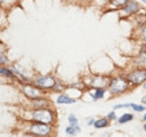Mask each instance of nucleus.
<instances>
[{"mask_svg":"<svg viewBox=\"0 0 146 137\" xmlns=\"http://www.w3.org/2000/svg\"><path fill=\"white\" fill-rule=\"evenodd\" d=\"M23 91L31 99H37V98H39L42 96L40 90H38L37 88H34L32 86H23Z\"/></svg>","mask_w":146,"mask_h":137,"instance_id":"6","label":"nucleus"},{"mask_svg":"<svg viewBox=\"0 0 146 137\" xmlns=\"http://www.w3.org/2000/svg\"><path fill=\"white\" fill-rule=\"evenodd\" d=\"M35 84L40 89H52L56 84V81L50 75L39 76L35 80Z\"/></svg>","mask_w":146,"mask_h":137,"instance_id":"3","label":"nucleus"},{"mask_svg":"<svg viewBox=\"0 0 146 137\" xmlns=\"http://www.w3.org/2000/svg\"><path fill=\"white\" fill-rule=\"evenodd\" d=\"M104 96H105V89H104V88H96L94 93H92V98H93L94 100L101 99Z\"/></svg>","mask_w":146,"mask_h":137,"instance_id":"10","label":"nucleus"},{"mask_svg":"<svg viewBox=\"0 0 146 137\" xmlns=\"http://www.w3.org/2000/svg\"><path fill=\"white\" fill-rule=\"evenodd\" d=\"M138 62H139V64L146 65V49H145V52H142L141 53L139 59H138Z\"/></svg>","mask_w":146,"mask_h":137,"instance_id":"17","label":"nucleus"},{"mask_svg":"<svg viewBox=\"0 0 146 137\" xmlns=\"http://www.w3.org/2000/svg\"><path fill=\"white\" fill-rule=\"evenodd\" d=\"M69 122H70V125H78V119L73 115H71L69 117Z\"/></svg>","mask_w":146,"mask_h":137,"instance_id":"19","label":"nucleus"},{"mask_svg":"<svg viewBox=\"0 0 146 137\" xmlns=\"http://www.w3.org/2000/svg\"><path fill=\"white\" fill-rule=\"evenodd\" d=\"M51 132V127L48 124H43V122H37L32 125L31 127V133L35 134L37 136H46Z\"/></svg>","mask_w":146,"mask_h":137,"instance_id":"4","label":"nucleus"},{"mask_svg":"<svg viewBox=\"0 0 146 137\" xmlns=\"http://www.w3.org/2000/svg\"><path fill=\"white\" fill-rule=\"evenodd\" d=\"M143 36H144V39L146 41V26L143 28Z\"/></svg>","mask_w":146,"mask_h":137,"instance_id":"22","label":"nucleus"},{"mask_svg":"<svg viewBox=\"0 0 146 137\" xmlns=\"http://www.w3.org/2000/svg\"><path fill=\"white\" fill-rule=\"evenodd\" d=\"M128 88V81L125 80L124 78H116L112 79L109 83V89L111 93L118 94V93H123L124 91H126Z\"/></svg>","mask_w":146,"mask_h":137,"instance_id":"1","label":"nucleus"},{"mask_svg":"<svg viewBox=\"0 0 146 137\" xmlns=\"http://www.w3.org/2000/svg\"><path fill=\"white\" fill-rule=\"evenodd\" d=\"M33 119L37 122L51 124L53 121V112L48 109H37L33 112Z\"/></svg>","mask_w":146,"mask_h":137,"instance_id":"2","label":"nucleus"},{"mask_svg":"<svg viewBox=\"0 0 146 137\" xmlns=\"http://www.w3.org/2000/svg\"><path fill=\"white\" fill-rule=\"evenodd\" d=\"M65 132H66V134H69V135H75V134H78V133L80 132V127H79L78 125H71V126H69V127L65 129Z\"/></svg>","mask_w":146,"mask_h":137,"instance_id":"12","label":"nucleus"},{"mask_svg":"<svg viewBox=\"0 0 146 137\" xmlns=\"http://www.w3.org/2000/svg\"><path fill=\"white\" fill-rule=\"evenodd\" d=\"M142 1H143V2H145V3H146V0H142Z\"/></svg>","mask_w":146,"mask_h":137,"instance_id":"27","label":"nucleus"},{"mask_svg":"<svg viewBox=\"0 0 146 137\" xmlns=\"http://www.w3.org/2000/svg\"><path fill=\"white\" fill-rule=\"evenodd\" d=\"M144 88H145V89H146V82H145V83H144Z\"/></svg>","mask_w":146,"mask_h":137,"instance_id":"26","label":"nucleus"},{"mask_svg":"<svg viewBox=\"0 0 146 137\" xmlns=\"http://www.w3.org/2000/svg\"><path fill=\"white\" fill-rule=\"evenodd\" d=\"M57 103H66V104H69V103H74L76 101V99H73V98H70V97H68V96H65V94H62V96H60L58 98H57Z\"/></svg>","mask_w":146,"mask_h":137,"instance_id":"9","label":"nucleus"},{"mask_svg":"<svg viewBox=\"0 0 146 137\" xmlns=\"http://www.w3.org/2000/svg\"><path fill=\"white\" fill-rule=\"evenodd\" d=\"M104 1H106V2H108V1H111V0H104Z\"/></svg>","mask_w":146,"mask_h":137,"instance_id":"25","label":"nucleus"},{"mask_svg":"<svg viewBox=\"0 0 146 137\" xmlns=\"http://www.w3.org/2000/svg\"><path fill=\"white\" fill-rule=\"evenodd\" d=\"M146 80V70H137L128 75V82L133 84H139Z\"/></svg>","mask_w":146,"mask_h":137,"instance_id":"5","label":"nucleus"},{"mask_svg":"<svg viewBox=\"0 0 146 137\" xmlns=\"http://www.w3.org/2000/svg\"><path fill=\"white\" fill-rule=\"evenodd\" d=\"M138 9H139V6L135 1H129L127 5L124 7V11L127 13V14H134V13L138 11Z\"/></svg>","mask_w":146,"mask_h":137,"instance_id":"7","label":"nucleus"},{"mask_svg":"<svg viewBox=\"0 0 146 137\" xmlns=\"http://www.w3.org/2000/svg\"><path fill=\"white\" fill-rule=\"evenodd\" d=\"M0 74L1 75H5V76H8V78H14V73L9 70V68H2L0 67Z\"/></svg>","mask_w":146,"mask_h":137,"instance_id":"15","label":"nucleus"},{"mask_svg":"<svg viewBox=\"0 0 146 137\" xmlns=\"http://www.w3.org/2000/svg\"><path fill=\"white\" fill-rule=\"evenodd\" d=\"M130 107L135 111H137V112H141V111H144L145 110V107L144 106H139V104H135V103H130Z\"/></svg>","mask_w":146,"mask_h":137,"instance_id":"16","label":"nucleus"},{"mask_svg":"<svg viewBox=\"0 0 146 137\" xmlns=\"http://www.w3.org/2000/svg\"><path fill=\"white\" fill-rule=\"evenodd\" d=\"M144 119H145V120H146V115H145V116H144Z\"/></svg>","mask_w":146,"mask_h":137,"instance_id":"28","label":"nucleus"},{"mask_svg":"<svg viewBox=\"0 0 146 137\" xmlns=\"http://www.w3.org/2000/svg\"><path fill=\"white\" fill-rule=\"evenodd\" d=\"M130 0H111L112 6L115 7H125Z\"/></svg>","mask_w":146,"mask_h":137,"instance_id":"13","label":"nucleus"},{"mask_svg":"<svg viewBox=\"0 0 146 137\" xmlns=\"http://www.w3.org/2000/svg\"><path fill=\"white\" fill-rule=\"evenodd\" d=\"M8 63V59L3 53H0V64H7Z\"/></svg>","mask_w":146,"mask_h":137,"instance_id":"18","label":"nucleus"},{"mask_svg":"<svg viewBox=\"0 0 146 137\" xmlns=\"http://www.w3.org/2000/svg\"><path fill=\"white\" fill-rule=\"evenodd\" d=\"M144 129H145V132H146V124L144 125Z\"/></svg>","mask_w":146,"mask_h":137,"instance_id":"24","label":"nucleus"},{"mask_svg":"<svg viewBox=\"0 0 146 137\" xmlns=\"http://www.w3.org/2000/svg\"><path fill=\"white\" fill-rule=\"evenodd\" d=\"M90 84L94 88H104L105 86L108 84V81L105 78H96L90 82Z\"/></svg>","mask_w":146,"mask_h":137,"instance_id":"8","label":"nucleus"},{"mask_svg":"<svg viewBox=\"0 0 146 137\" xmlns=\"http://www.w3.org/2000/svg\"><path fill=\"white\" fill-rule=\"evenodd\" d=\"M108 118L111 119V120L116 119V114H115V111H111V112L108 114Z\"/></svg>","mask_w":146,"mask_h":137,"instance_id":"20","label":"nucleus"},{"mask_svg":"<svg viewBox=\"0 0 146 137\" xmlns=\"http://www.w3.org/2000/svg\"><path fill=\"white\" fill-rule=\"evenodd\" d=\"M142 102L146 103V96H145V97H143V99H142Z\"/></svg>","mask_w":146,"mask_h":137,"instance_id":"23","label":"nucleus"},{"mask_svg":"<svg viewBox=\"0 0 146 137\" xmlns=\"http://www.w3.org/2000/svg\"><path fill=\"white\" fill-rule=\"evenodd\" d=\"M133 118H134V116L131 115V114H124L120 118H119V122L120 124H125V122H128V121H130V120H133Z\"/></svg>","mask_w":146,"mask_h":137,"instance_id":"14","label":"nucleus"},{"mask_svg":"<svg viewBox=\"0 0 146 137\" xmlns=\"http://www.w3.org/2000/svg\"><path fill=\"white\" fill-rule=\"evenodd\" d=\"M7 1H8V0H0V6H1V7H3V6H5V3H6Z\"/></svg>","mask_w":146,"mask_h":137,"instance_id":"21","label":"nucleus"},{"mask_svg":"<svg viewBox=\"0 0 146 137\" xmlns=\"http://www.w3.org/2000/svg\"><path fill=\"white\" fill-rule=\"evenodd\" d=\"M93 125H94L96 128H105V127L108 126V120L106 119V118H101V119L96 120Z\"/></svg>","mask_w":146,"mask_h":137,"instance_id":"11","label":"nucleus"}]
</instances>
